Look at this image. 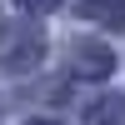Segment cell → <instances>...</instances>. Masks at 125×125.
I'll use <instances>...</instances> for the list:
<instances>
[{
  "label": "cell",
  "instance_id": "cell-1",
  "mask_svg": "<svg viewBox=\"0 0 125 125\" xmlns=\"http://www.w3.org/2000/svg\"><path fill=\"white\" fill-rule=\"evenodd\" d=\"M115 65V55L110 50H100V45H75V75H105V70Z\"/></svg>",
  "mask_w": 125,
  "mask_h": 125
},
{
  "label": "cell",
  "instance_id": "cell-2",
  "mask_svg": "<svg viewBox=\"0 0 125 125\" xmlns=\"http://www.w3.org/2000/svg\"><path fill=\"white\" fill-rule=\"evenodd\" d=\"M85 15L115 30V25H125V0H85Z\"/></svg>",
  "mask_w": 125,
  "mask_h": 125
},
{
  "label": "cell",
  "instance_id": "cell-3",
  "mask_svg": "<svg viewBox=\"0 0 125 125\" xmlns=\"http://www.w3.org/2000/svg\"><path fill=\"white\" fill-rule=\"evenodd\" d=\"M90 120H95V125H125V115H120V110H105V105H100Z\"/></svg>",
  "mask_w": 125,
  "mask_h": 125
},
{
  "label": "cell",
  "instance_id": "cell-4",
  "mask_svg": "<svg viewBox=\"0 0 125 125\" xmlns=\"http://www.w3.org/2000/svg\"><path fill=\"white\" fill-rule=\"evenodd\" d=\"M20 5H25V10H50L55 0H20Z\"/></svg>",
  "mask_w": 125,
  "mask_h": 125
},
{
  "label": "cell",
  "instance_id": "cell-5",
  "mask_svg": "<svg viewBox=\"0 0 125 125\" xmlns=\"http://www.w3.org/2000/svg\"><path fill=\"white\" fill-rule=\"evenodd\" d=\"M30 125H50V120H30Z\"/></svg>",
  "mask_w": 125,
  "mask_h": 125
}]
</instances>
